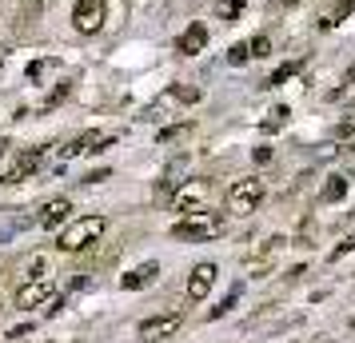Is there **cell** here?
Masks as SVG:
<instances>
[{
  "instance_id": "cell-1",
  "label": "cell",
  "mask_w": 355,
  "mask_h": 343,
  "mask_svg": "<svg viewBox=\"0 0 355 343\" xmlns=\"http://www.w3.org/2000/svg\"><path fill=\"white\" fill-rule=\"evenodd\" d=\"M100 236H104V216H76V220L64 224L56 247H60V252H84L88 244H96Z\"/></svg>"
},
{
  "instance_id": "cell-2",
  "label": "cell",
  "mask_w": 355,
  "mask_h": 343,
  "mask_svg": "<svg viewBox=\"0 0 355 343\" xmlns=\"http://www.w3.org/2000/svg\"><path fill=\"white\" fill-rule=\"evenodd\" d=\"M224 231H227V220L220 212H196L188 220H180L176 228H172V236L176 240H216Z\"/></svg>"
},
{
  "instance_id": "cell-3",
  "label": "cell",
  "mask_w": 355,
  "mask_h": 343,
  "mask_svg": "<svg viewBox=\"0 0 355 343\" xmlns=\"http://www.w3.org/2000/svg\"><path fill=\"white\" fill-rule=\"evenodd\" d=\"M263 200V184L259 180H236L227 188V212L232 216H252Z\"/></svg>"
},
{
  "instance_id": "cell-4",
  "label": "cell",
  "mask_w": 355,
  "mask_h": 343,
  "mask_svg": "<svg viewBox=\"0 0 355 343\" xmlns=\"http://www.w3.org/2000/svg\"><path fill=\"white\" fill-rule=\"evenodd\" d=\"M104 20H108L104 0H76V8H72V24H76V33L96 36L100 28H104Z\"/></svg>"
},
{
  "instance_id": "cell-5",
  "label": "cell",
  "mask_w": 355,
  "mask_h": 343,
  "mask_svg": "<svg viewBox=\"0 0 355 343\" xmlns=\"http://www.w3.org/2000/svg\"><path fill=\"white\" fill-rule=\"evenodd\" d=\"M180 327H184V315H180V311H172V315H152V319L140 324V340L144 343H164V340H172Z\"/></svg>"
},
{
  "instance_id": "cell-6",
  "label": "cell",
  "mask_w": 355,
  "mask_h": 343,
  "mask_svg": "<svg viewBox=\"0 0 355 343\" xmlns=\"http://www.w3.org/2000/svg\"><path fill=\"white\" fill-rule=\"evenodd\" d=\"M49 299H52V279L49 276H36V279H28V283H20L17 308L20 311H36V308H44Z\"/></svg>"
},
{
  "instance_id": "cell-7",
  "label": "cell",
  "mask_w": 355,
  "mask_h": 343,
  "mask_svg": "<svg viewBox=\"0 0 355 343\" xmlns=\"http://www.w3.org/2000/svg\"><path fill=\"white\" fill-rule=\"evenodd\" d=\"M216 283V263H196L188 276V299H204Z\"/></svg>"
},
{
  "instance_id": "cell-8",
  "label": "cell",
  "mask_w": 355,
  "mask_h": 343,
  "mask_svg": "<svg viewBox=\"0 0 355 343\" xmlns=\"http://www.w3.org/2000/svg\"><path fill=\"white\" fill-rule=\"evenodd\" d=\"M156 276H160V263L148 260V263H140V267H132L128 276H120V288H124V292H140L148 283H156Z\"/></svg>"
},
{
  "instance_id": "cell-9",
  "label": "cell",
  "mask_w": 355,
  "mask_h": 343,
  "mask_svg": "<svg viewBox=\"0 0 355 343\" xmlns=\"http://www.w3.org/2000/svg\"><path fill=\"white\" fill-rule=\"evenodd\" d=\"M116 136H104V132H84L80 140H72L68 148H60V156L72 160V156H80V152H100V148H108Z\"/></svg>"
},
{
  "instance_id": "cell-10",
  "label": "cell",
  "mask_w": 355,
  "mask_h": 343,
  "mask_svg": "<svg viewBox=\"0 0 355 343\" xmlns=\"http://www.w3.org/2000/svg\"><path fill=\"white\" fill-rule=\"evenodd\" d=\"M204 196H208V180H188L176 196H172V208H176V212H188V208H196Z\"/></svg>"
},
{
  "instance_id": "cell-11",
  "label": "cell",
  "mask_w": 355,
  "mask_h": 343,
  "mask_svg": "<svg viewBox=\"0 0 355 343\" xmlns=\"http://www.w3.org/2000/svg\"><path fill=\"white\" fill-rule=\"evenodd\" d=\"M72 204L68 200H49L44 208H40V228H64L68 220H72Z\"/></svg>"
},
{
  "instance_id": "cell-12",
  "label": "cell",
  "mask_w": 355,
  "mask_h": 343,
  "mask_svg": "<svg viewBox=\"0 0 355 343\" xmlns=\"http://www.w3.org/2000/svg\"><path fill=\"white\" fill-rule=\"evenodd\" d=\"M352 12H355V0H331V4L320 12V28H339Z\"/></svg>"
},
{
  "instance_id": "cell-13",
  "label": "cell",
  "mask_w": 355,
  "mask_h": 343,
  "mask_svg": "<svg viewBox=\"0 0 355 343\" xmlns=\"http://www.w3.org/2000/svg\"><path fill=\"white\" fill-rule=\"evenodd\" d=\"M176 49L184 52V56H196V52H204V49H208V28H204V24H192V28H188V33L176 40Z\"/></svg>"
},
{
  "instance_id": "cell-14",
  "label": "cell",
  "mask_w": 355,
  "mask_h": 343,
  "mask_svg": "<svg viewBox=\"0 0 355 343\" xmlns=\"http://www.w3.org/2000/svg\"><path fill=\"white\" fill-rule=\"evenodd\" d=\"M36 168H40V148H36V152H24V156L17 160V168H12L8 176H0V180H4V184H20L28 172H36Z\"/></svg>"
},
{
  "instance_id": "cell-15",
  "label": "cell",
  "mask_w": 355,
  "mask_h": 343,
  "mask_svg": "<svg viewBox=\"0 0 355 343\" xmlns=\"http://www.w3.org/2000/svg\"><path fill=\"white\" fill-rule=\"evenodd\" d=\"M343 196H347V180L343 176H327V184H323V204H339Z\"/></svg>"
},
{
  "instance_id": "cell-16",
  "label": "cell",
  "mask_w": 355,
  "mask_h": 343,
  "mask_svg": "<svg viewBox=\"0 0 355 343\" xmlns=\"http://www.w3.org/2000/svg\"><path fill=\"white\" fill-rule=\"evenodd\" d=\"M192 132H196L192 120H184V124H172V128H164V132H160V144H180V140H188Z\"/></svg>"
},
{
  "instance_id": "cell-17",
  "label": "cell",
  "mask_w": 355,
  "mask_h": 343,
  "mask_svg": "<svg viewBox=\"0 0 355 343\" xmlns=\"http://www.w3.org/2000/svg\"><path fill=\"white\" fill-rule=\"evenodd\" d=\"M240 12H243V0H220V4H216V17L227 20V24H236Z\"/></svg>"
},
{
  "instance_id": "cell-18",
  "label": "cell",
  "mask_w": 355,
  "mask_h": 343,
  "mask_svg": "<svg viewBox=\"0 0 355 343\" xmlns=\"http://www.w3.org/2000/svg\"><path fill=\"white\" fill-rule=\"evenodd\" d=\"M295 72H300V60H291V64H284V68H275V72H272V80L263 84V88H279V84H288L291 76H295Z\"/></svg>"
},
{
  "instance_id": "cell-19",
  "label": "cell",
  "mask_w": 355,
  "mask_h": 343,
  "mask_svg": "<svg viewBox=\"0 0 355 343\" xmlns=\"http://www.w3.org/2000/svg\"><path fill=\"white\" fill-rule=\"evenodd\" d=\"M268 52H272V40H268V36H252V40H248V56H252V60H263Z\"/></svg>"
},
{
  "instance_id": "cell-20",
  "label": "cell",
  "mask_w": 355,
  "mask_h": 343,
  "mask_svg": "<svg viewBox=\"0 0 355 343\" xmlns=\"http://www.w3.org/2000/svg\"><path fill=\"white\" fill-rule=\"evenodd\" d=\"M172 96H176L180 104H200L204 92H200V88H188V84H172Z\"/></svg>"
},
{
  "instance_id": "cell-21",
  "label": "cell",
  "mask_w": 355,
  "mask_h": 343,
  "mask_svg": "<svg viewBox=\"0 0 355 343\" xmlns=\"http://www.w3.org/2000/svg\"><path fill=\"white\" fill-rule=\"evenodd\" d=\"M248 60H252V56H248V44H232V49H227V64H248Z\"/></svg>"
},
{
  "instance_id": "cell-22",
  "label": "cell",
  "mask_w": 355,
  "mask_h": 343,
  "mask_svg": "<svg viewBox=\"0 0 355 343\" xmlns=\"http://www.w3.org/2000/svg\"><path fill=\"white\" fill-rule=\"evenodd\" d=\"M44 272H49V263L36 256V260H28V267H24V279H36V276H44Z\"/></svg>"
},
{
  "instance_id": "cell-23",
  "label": "cell",
  "mask_w": 355,
  "mask_h": 343,
  "mask_svg": "<svg viewBox=\"0 0 355 343\" xmlns=\"http://www.w3.org/2000/svg\"><path fill=\"white\" fill-rule=\"evenodd\" d=\"M336 136H339V140H347V136H355V120H343V124L336 128Z\"/></svg>"
},
{
  "instance_id": "cell-24",
  "label": "cell",
  "mask_w": 355,
  "mask_h": 343,
  "mask_svg": "<svg viewBox=\"0 0 355 343\" xmlns=\"http://www.w3.org/2000/svg\"><path fill=\"white\" fill-rule=\"evenodd\" d=\"M252 160H256V164H268V160H272V148H256V152H252Z\"/></svg>"
},
{
  "instance_id": "cell-25",
  "label": "cell",
  "mask_w": 355,
  "mask_h": 343,
  "mask_svg": "<svg viewBox=\"0 0 355 343\" xmlns=\"http://www.w3.org/2000/svg\"><path fill=\"white\" fill-rule=\"evenodd\" d=\"M100 180H108V168H100V172H88V176H84V184H100Z\"/></svg>"
},
{
  "instance_id": "cell-26",
  "label": "cell",
  "mask_w": 355,
  "mask_h": 343,
  "mask_svg": "<svg viewBox=\"0 0 355 343\" xmlns=\"http://www.w3.org/2000/svg\"><path fill=\"white\" fill-rule=\"evenodd\" d=\"M40 72H44V64H40V60H33V64H28V80H40Z\"/></svg>"
},
{
  "instance_id": "cell-27",
  "label": "cell",
  "mask_w": 355,
  "mask_h": 343,
  "mask_svg": "<svg viewBox=\"0 0 355 343\" xmlns=\"http://www.w3.org/2000/svg\"><path fill=\"white\" fill-rule=\"evenodd\" d=\"M352 247H355V240H343V244H339L336 252H331V256H336V260H339V256H347V252H352Z\"/></svg>"
},
{
  "instance_id": "cell-28",
  "label": "cell",
  "mask_w": 355,
  "mask_h": 343,
  "mask_svg": "<svg viewBox=\"0 0 355 343\" xmlns=\"http://www.w3.org/2000/svg\"><path fill=\"white\" fill-rule=\"evenodd\" d=\"M347 84H355V68H352V72H347Z\"/></svg>"
},
{
  "instance_id": "cell-29",
  "label": "cell",
  "mask_w": 355,
  "mask_h": 343,
  "mask_svg": "<svg viewBox=\"0 0 355 343\" xmlns=\"http://www.w3.org/2000/svg\"><path fill=\"white\" fill-rule=\"evenodd\" d=\"M4 152H8V144H0V156H4Z\"/></svg>"
},
{
  "instance_id": "cell-30",
  "label": "cell",
  "mask_w": 355,
  "mask_h": 343,
  "mask_svg": "<svg viewBox=\"0 0 355 343\" xmlns=\"http://www.w3.org/2000/svg\"><path fill=\"white\" fill-rule=\"evenodd\" d=\"M284 4H300V0H284Z\"/></svg>"
},
{
  "instance_id": "cell-31",
  "label": "cell",
  "mask_w": 355,
  "mask_h": 343,
  "mask_svg": "<svg viewBox=\"0 0 355 343\" xmlns=\"http://www.w3.org/2000/svg\"><path fill=\"white\" fill-rule=\"evenodd\" d=\"M352 327H355V315H352Z\"/></svg>"
}]
</instances>
